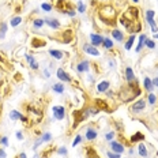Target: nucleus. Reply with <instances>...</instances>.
Wrapping results in <instances>:
<instances>
[{
    "label": "nucleus",
    "mask_w": 158,
    "mask_h": 158,
    "mask_svg": "<svg viewBox=\"0 0 158 158\" xmlns=\"http://www.w3.org/2000/svg\"><path fill=\"white\" fill-rule=\"evenodd\" d=\"M100 16H101V19H102V22H105L107 25H113L115 18H116V10L110 4H105V6L101 7Z\"/></svg>",
    "instance_id": "f257e3e1"
},
{
    "label": "nucleus",
    "mask_w": 158,
    "mask_h": 158,
    "mask_svg": "<svg viewBox=\"0 0 158 158\" xmlns=\"http://www.w3.org/2000/svg\"><path fill=\"white\" fill-rule=\"evenodd\" d=\"M123 16H124L126 19L135 22V21L138 19V16H139V10L136 8V7H129L128 10H127L126 12L123 14Z\"/></svg>",
    "instance_id": "f03ea898"
},
{
    "label": "nucleus",
    "mask_w": 158,
    "mask_h": 158,
    "mask_svg": "<svg viewBox=\"0 0 158 158\" xmlns=\"http://www.w3.org/2000/svg\"><path fill=\"white\" fill-rule=\"evenodd\" d=\"M146 108V100H143V98H140V100L135 101V102L131 105V108H129V110L132 113H140L143 112Z\"/></svg>",
    "instance_id": "7ed1b4c3"
},
{
    "label": "nucleus",
    "mask_w": 158,
    "mask_h": 158,
    "mask_svg": "<svg viewBox=\"0 0 158 158\" xmlns=\"http://www.w3.org/2000/svg\"><path fill=\"white\" fill-rule=\"evenodd\" d=\"M53 116H55V119L57 120H63L65 117V108L61 107V105H56V107H53Z\"/></svg>",
    "instance_id": "20e7f679"
},
{
    "label": "nucleus",
    "mask_w": 158,
    "mask_h": 158,
    "mask_svg": "<svg viewBox=\"0 0 158 158\" xmlns=\"http://www.w3.org/2000/svg\"><path fill=\"white\" fill-rule=\"evenodd\" d=\"M109 146H110V148H112V151L117 153V154H123V153H124V150H126V148H124V146H123L120 142H116V140H110Z\"/></svg>",
    "instance_id": "39448f33"
},
{
    "label": "nucleus",
    "mask_w": 158,
    "mask_h": 158,
    "mask_svg": "<svg viewBox=\"0 0 158 158\" xmlns=\"http://www.w3.org/2000/svg\"><path fill=\"white\" fill-rule=\"evenodd\" d=\"M56 75H57V79H60L61 82H71V76L63 68H57L56 70Z\"/></svg>",
    "instance_id": "423d86ee"
},
{
    "label": "nucleus",
    "mask_w": 158,
    "mask_h": 158,
    "mask_svg": "<svg viewBox=\"0 0 158 158\" xmlns=\"http://www.w3.org/2000/svg\"><path fill=\"white\" fill-rule=\"evenodd\" d=\"M90 41H91V45L98 46V45L102 44L104 37L101 36V34H98V33H91V34H90Z\"/></svg>",
    "instance_id": "0eeeda50"
},
{
    "label": "nucleus",
    "mask_w": 158,
    "mask_h": 158,
    "mask_svg": "<svg viewBox=\"0 0 158 158\" xmlns=\"http://www.w3.org/2000/svg\"><path fill=\"white\" fill-rule=\"evenodd\" d=\"M83 51L86 52V53H89V55H91V56H100V51H98L97 48L94 45H89V44H85L83 45Z\"/></svg>",
    "instance_id": "6e6552de"
},
{
    "label": "nucleus",
    "mask_w": 158,
    "mask_h": 158,
    "mask_svg": "<svg viewBox=\"0 0 158 158\" xmlns=\"http://www.w3.org/2000/svg\"><path fill=\"white\" fill-rule=\"evenodd\" d=\"M110 89V82L109 81H101L97 85V91L98 93H107Z\"/></svg>",
    "instance_id": "1a4fd4ad"
},
{
    "label": "nucleus",
    "mask_w": 158,
    "mask_h": 158,
    "mask_svg": "<svg viewBox=\"0 0 158 158\" xmlns=\"http://www.w3.org/2000/svg\"><path fill=\"white\" fill-rule=\"evenodd\" d=\"M10 119L14 120V121H15V120H21V121H23V123L27 121V119H26L21 112H18V110H11L10 112Z\"/></svg>",
    "instance_id": "9d476101"
},
{
    "label": "nucleus",
    "mask_w": 158,
    "mask_h": 158,
    "mask_svg": "<svg viewBox=\"0 0 158 158\" xmlns=\"http://www.w3.org/2000/svg\"><path fill=\"white\" fill-rule=\"evenodd\" d=\"M89 70H90V63L87 60H83V61H81V63H78V65H76L78 72H86V71H89Z\"/></svg>",
    "instance_id": "9b49d317"
},
{
    "label": "nucleus",
    "mask_w": 158,
    "mask_h": 158,
    "mask_svg": "<svg viewBox=\"0 0 158 158\" xmlns=\"http://www.w3.org/2000/svg\"><path fill=\"white\" fill-rule=\"evenodd\" d=\"M44 21H45V23L51 27V29L57 30L59 27H60V22H59L56 18H46V19H44Z\"/></svg>",
    "instance_id": "f8f14e48"
},
{
    "label": "nucleus",
    "mask_w": 158,
    "mask_h": 158,
    "mask_svg": "<svg viewBox=\"0 0 158 158\" xmlns=\"http://www.w3.org/2000/svg\"><path fill=\"white\" fill-rule=\"evenodd\" d=\"M97 136H98V132L94 128L89 127V128L86 129V139H87V140H90V142H91V140H94Z\"/></svg>",
    "instance_id": "ddd939ff"
},
{
    "label": "nucleus",
    "mask_w": 158,
    "mask_h": 158,
    "mask_svg": "<svg viewBox=\"0 0 158 158\" xmlns=\"http://www.w3.org/2000/svg\"><path fill=\"white\" fill-rule=\"evenodd\" d=\"M126 79L128 83H132L135 82V74H134L132 68L131 67H126Z\"/></svg>",
    "instance_id": "4468645a"
},
{
    "label": "nucleus",
    "mask_w": 158,
    "mask_h": 158,
    "mask_svg": "<svg viewBox=\"0 0 158 158\" xmlns=\"http://www.w3.org/2000/svg\"><path fill=\"white\" fill-rule=\"evenodd\" d=\"M143 86H145V90L146 91L151 93L153 87H154V85H153V79H150L148 76H145V79H143Z\"/></svg>",
    "instance_id": "2eb2a0df"
},
{
    "label": "nucleus",
    "mask_w": 158,
    "mask_h": 158,
    "mask_svg": "<svg viewBox=\"0 0 158 158\" xmlns=\"http://www.w3.org/2000/svg\"><path fill=\"white\" fill-rule=\"evenodd\" d=\"M112 38H115L119 42H123L124 41V34H123V32H120L119 29H113L112 30Z\"/></svg>",
    "instance_id": "dca6fc26"
},
{
    "label": "nucleus",
    "mask_w": 158,
    "mask_h": 158,
    "mask_svg": "<svg viewBox=\"0 0 158 158\" xmlns=\"http://www.w3.org/2000/svg\"><path fill=\"white\" fill-rule=\"evenodd\" d=\"M49 55L53 59H56V60H61L63 56H64V53L61 51H59V49H49Z\"/></svg>",
    "instance_id": "f3484780"
},
{
    "label": "nucleus",
    "mask_w": 158,
    "mask_h": 158,
    "mask_svg": "<svg viewBox=\"0 0 158 158\" xmlns=\"http://www.w3.org/2000/svg\"><path fill=\"white\" fill-rule=\"evenodd\" d=\"M146 40H147V37H146V34H140V37H139V44H138V46L135 48V52H140L143 49V45H145V42H146Z\"/></svg>",
    "instance_id": "a211bd4d"
},
{
    "label": "nucleus",
    "mask_w": 158,
    "mask_h": 158,
    "mask_svg": "<svg viewBox=\"0 0 158 158\" xmlns=\"http://www.w3.org/2000/svg\"><path fill=\"white\" fill-rule=\"evenodd\" d=\"M26 60H27V61L30 63V67H32V70H38V67H40V65H38V63H37V61H36V59L33 57V56L27 55V56H26Z\"/></svg>",
    "instance_id": "6ab92c4d"
},
{
    "label": "nucleus",
    "mask_w": 158,
    "mask_h": 158,
    "mask_svg": "<svg viewBox=\"0 0 158 158\" xmlns=\"http://www.w3.org/2000/svg\"><path fill=\"white\" fill-rule=\"evenodd\" d=\"M134 42H135V34H131V36L128 37V40L126 41V45H124V48H126L127 51H129V49L132 48Z\"/></svg>",
    "instance_id": "aec40b11"
},
{
    "label": "nucleus",
    "mask_w": 158,
    "mask_h": 158,
    "mask_svg": "<svg viewBox=\"0 0 158 158\" xmlns=\"http://www.w3.org/2000/svg\"><path fill=\"white\" fill-rule=\"evenodd\" d=\"M102 46L105 49H108V51H109V49H112L113 48V41H112V38H109V37H105V38H104V41H102Z\"/></svg>",
    "instance_id": "412c9836"
},
{
    "label": "nucleus",
    "mask_w": 158,
    "mask_h": 158,
    "mask_svg": "<svg viewBox=\"0 0 158 158\" xmlns=\"http://www.w3.org/2000/svg\"><path fill=\"white\" fill-rule=\"evenodd\" d=\"M7 29H8V26H7L6 22H0V40L4 38L7 34Z\"/></svg>",
    "instance_id": "4be33fe9"
},
{
    "label": "nucleus",
    "mask_w": 158,
    "mask_h": 158,
    "mask_svg": "<svg viewBox=\"0 0 158 158\" xmlns=\"http://www.w3.org/2000/svg\"><path fill=\"white\" fill-rule=\"evenodd\" d=\"M52 90L55 91V93H57V94H63L65 89H64V86H63L61 83H55L53 86H52Z\"/></svg>",
    "instance_id": "5701e85b"
},
{
    "label": "nucleus",
    "mask_w": 158,
    "mask_h": 158,
    "mask_svg": "<svg viewBox=\"0 0 158 158\" xmlns=\"http://www.w3.org/2000/svg\"><path fill=\"white\" fill-rule=\"evenodd\" d=\"M138 150H139V155H140L142 158H146V157H147V148H146L145 143H139Z\"/></svg>",
    "instance_id": "b1692460"
},
{
    "label": "nucleus",
    "mask_w": 158,
    "mask_h": 158,
    "mask_svg": "<svg viewBox=\"0 0 158 158\" xmlns=\"http://www.w3.org/2000/svg\"><path fill=\"white\" fill-rule=\"evenodd\" d=\"M139 140H145V135L142 132H136L135 135L131 136V142H139Z\"/></svg>",
    "instance_id": "393cba45"
},
{
    "label": "nucleus",
    "mask_w": 158,
    "mask_h": 158,
    "mask_svg": "<svg viewBox=\"0 0 158 158\" xmlns=\"http://www.w3.org/2000/svg\"><path fill=\"white\" fill-rule=\"evenodd\" d=\"M86 158H100L98 157V154L96 151H94V148H87L86 150Z\"/></svg>",
    "instance_id": "a878e982"
},
{
    "label": "nucleus",
    "mask_w": 158,
    "mask_h": 158,
    "mask_svg": "<svg viewBox=\"0 0 158 158\" xmlns=\"http://www.w3.org/2000/svg\"><path fill=\"white\" fill-rule=\"evenodd\" d=\"M22 22V18H21V16H12V18H11V26H12V27H16V26H19V23Z\"/></svg>",
    "instance_id": "bb28decb"
},
{
    "label": "nucleus",
    "mask_w": 158,
    "mask_h": 158,
    "mask_svg": "<svg viewBox=\"0 0 158 158\" xmlns=\"http://www.w3.org/2000/svg\"><path fill=\"white\" fill-rule=\"evenodd\" d=\"M157 96H155V94H153V93H150L148 94V97H147V101H148V104H150V105H155V104H157Z\"/></svg>",
    "instance_id": "cd10ccee"
},
{
    "label": "nucleus",
    "mask_w": 158,
    "mask_h": 158,
    "mask_svg": "<svg viewBox=\"0 0 158 158\" xmlns=\"http://www.w3.org/2000/svg\"><path fill=\"white\" fill-rule=\"evenodd\" d=\"M33 25H34V27H37V29H40V27H42V26L45 25V21H44V19H34V22H33Z\"/></svg>",
    "instance_id": "c85d7f7f"
},
{
    "label": "nucleus",
    "mask_w": 158,
    "mask_h": 158,
    "mask_svg": "<svg viewBox=\"0 0 158 158\" xmlns=\"http://www.w3.org/2000/svg\"><path fill=\"white\" fill-rule=\"evenodd\" d=\"M76 8H78V11H79V14H83L85 11H86V4L82 3V1H79L78 6H76Z\"/></svg>",
    "instance_id": "c756f323"
},
{
    "label": "nucleus",
    "mask_w": 158,
    "mask_h": 158,
    "mask_svg": "<svg viewBox=\"0 0 158 158\" xmlns=\"http://www.w3.org/2000/svg\"><path fill=\"white\" fill-rule=\"evenodd\" d=\"M145 45L146 46H147V48L148 49H154L155 48V42L154 41H153V40H146V42H145Z\"/></svg>",
    "instance_id": "7c9ffc66"
},
{
    "label": "nucleus",
    "mask_w": 158,
    "mask_h": 158,
    "mask_svg": "<svg viewBox=\"0 0 158 158\" xmlns=\"http://www.w3.org/2000/svg\"><path fill=\"white\" fill-rule=\"evenodd\" d=\"M155 12L153 10H147L146 11V19H154Z\"/></svg>",
    "instance_id": "2f4dec72"
},
{
    "label": "nucleus",
    "mask_w": 158,
    "mask_h": 158,
    "mask_svg": "<svg viewBox=\"0 0 158 158\" xmlns=\"http://www.w3.org/2000/svg\"><path fill=\"white\" fill-rule=\"evenodd\" d=\"M41 8L44 11H52V8H53V7H52V4H49V3H42L41 4Z\"/></svg>",
    "instance_id": "473e14b6"
},
{
    "label": "nucleus",
    "mask_w": 158,
    "mask_h": 158,
    "mask_svg": "<svg viewBox=\"0 0 158 158\" xmlns=\"http://www.w3.org/2000/svg\"><path fill=\"white\" fill-rule=\"evenodd\" d=\"M41 139H42V142H49V140L52 139V135L49 132H45L44 135L41 136Z\"/></svg>",
    "instance_id": "72a5a7b5"
},
{
    "label": "nucleus",
    "mask_w": 158,
    "mask_h": 158,
    "mask_svg": "<svg viewBox=\"0 0 158 158\" xmlns=\"http://www.w3.org/2000/svg\"><path fill=\"white\" fill-rule=\"evenodd\" d=\"M44 44H45V42H44V41H40V40H33V45H34V48H40V46L38 45H44Z\"/></svg>",
    "instance_id": "f704fd0d"
},
{
    "label": "nucleus",
    "mask_w": 158,
    "mask_h": 158,
    "mask_svg": "<svg viewBox=\"0 0 158 158\" xmlns=\"http://www.w3.org/2000/svg\"><path fill=\"white\" fill-rule=\"evenodd\" d=\"M81 142H82V136H81V135H76V138H75V139H74V142H72V146L75 147V146H78Z\"/></svg>",
    "instance_id": "c9c22d12"
},
{
    "label": "nucleus",
    "mask_w": 158,
    "mask_h": 158,
    "mask_svg": "<svg viewBox=\"0 0 158 158\" xmlns=\"http://www.w3.org/2000/svg\"><path fill=\"white\" fill-rule=\"evenodd\" d=\"M113 138H115V132H113V131H110V132H108V134H105V139H107V140H113Z\"/></svg>",
    "instance_id": "e433bc0d"
},
{
    "label": "nucleus",
    "mask_w": 158,
    "mask_h": 158,
    "mask_svg": "<svg viewBox=\"0 0 158 158\" xmlns=\"http://www.w3.org/2000/svg\"><path fill=\"white\" fill-rule=\"evenodd\" d=\"M107 155H108V158H120V154H117L115 151H108Z\"/></svg>",
    "instance_id": "4c0bfd02"
},
{
    "label": "nucleus",
    "mask_w": 158,
    "mask_h": 158,
    "mask_svg": "<svg viewBox=\"0 0 158 158\" xmlns=\"http://www.w3.org/2000/svg\"><path fill=\"white\" fill-rule=\"evenodd\" d=\"M0 143L3 146H8V138L7 136H1V139H0Z\"/></svg>",
    "instance_id": "58836bf2"
},
{
    "label": "nucleus",
    "mask_w": 158,
    "mask_h": 158,
    "mask_svg": "<svg viewBox=\"0 0 158 158\" xmlns=\"http://www.w3.org/2000/svg\"><path fill=\"white\" fill-rule=\"evenodd\" d=\"M57 154H60V155H65V154H67V148H65V147H60V148H57Z\"/></svg>",
    "instance_id": "ea45409f"
},
{
    "label": "nucleus",
    "mask_w": 158,
    "mask_h": 158,
    "mask_svg": "<svg viewBox=\"0 0 158 158\" xmlns=\"http://www.w3.org/2000/svg\"><path fill=\"white\" fill-rule=\"evenodd\" d=\"M16 138L19 139V140H23V135H22V132H21V131H18V132H16Z\"/></svg>",
    "instance_id": "a19ab883"
},
{
    "label": "nucleus",
    "mask_w": 158,
    "mask_h": 158,
    "mask_svg": "<svg viewBox=\"0 0 158 158\" xmlns=\"http://www.w3.org/2000/svg\"><path fill=\"white\" fill-rule=\"evenodd\" d=\"M6 151H4L3 148H0V158H6Z\"/></svg>",
    "instance_id": "79ce46f5"
},
{
    "label": "nucleus",
    "mask_w": 158,
    "mask_h": 158,
    "mask_svg": "<svg viewBox=\"0 0 158 158\" xmlns=\"http://www.w3.org/2000/svg\"><path fill=\"white\" fill-rule=\"evenodd\" d=\"M153 85H154L155 87H158V78H154V79H153Z\"/></svg>",
    "instance_id": "37998d69"
},
{
    "label": "nucleus",
    "mask_w": 158,
    "mask_h": 158,
    "mask_svg": "<svg viewBox=\"0 0 158 158\" xmlns=\"http://www.w3.org/2000/svg\"><path fill=\"white\" fill-rule=\"evenodd\" d=\"M44 74L46 75V78H49V76H51V72H49L48 70H45V71H44Z\"/></svg>",
    "instance_id": "c03bdc74"
},
{
    "label": "nucleus",
    "mask_w": 158,
    "mask_h": 158,
    "mask_svg": "<svg viewBox=\"0 0 158 158\" xmlns=\"http://www.w3.org/2000/svg\"><path fill=\"white\" fill-rule=\"evenodd\" d=\"M19 158H26V154H25V153H22V154H19Z\"/></svg>",
    "instance_id": "a18cd8bd"
},
{
    "label": "nucleus",
    "mask_w": 158,
    "mask_h": 158,
    "mask_svg": "<svg viewBox=\"0 0 158 158\" xmlns=\"http://www.w3.org/2000/svg\"><path fill=\"white\" fill-rule=\"evenodd\" d=\"M134 3H139V0H132Z\"/></svg>",
    "instance_id": "49530a36"
},
{
    "label": "nucleus",
    "mask_w": 158,
    "mask_h": 158,
    "mask_svg": "<svg viewBox=\"0 0 158 158\" xmlns=\"http://www.w3.org/2000/svg\"><path fill=\"white\" fill-rule=\"evenodd\" d=\"M154 38H158V33H157V34H155V36H154Z\"/></svg>",
    "instance_id": "de8ad7c7"
}]
</instances>
